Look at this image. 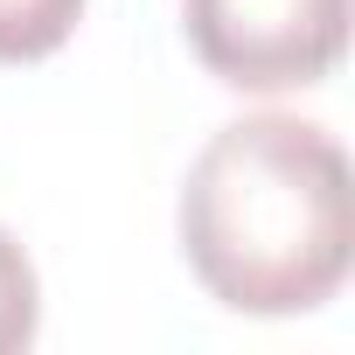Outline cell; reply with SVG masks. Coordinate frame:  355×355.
<instances>
[{"label": "cell", "mask_w": 355, "mask_h": 355, "mask_svg": "<svg viewBox=\"0 0 355 355\" xmlns=\"http://www.w3.org/2000/svg\"><path fill=\"white\" fill-rule=\"evenodd\" d=\"M84 21V0H0V63H42Z\"/></svg>", "instance_id": "obj_3"}, {"label": "cell", "mask_w": 355, "mask_h": 355, "mask_svg": "<svg viewBox=\"0 0 355 355\" xmlns=\"http://www.w3.org/2000/svg\"><path fill=\"white\" fill-rule=\"evenodd\" d=\"M182 28L216 84L279 98L334 77L348 49V0H182Z\"/></svg>", "instance_id": "obj_2"}, {"label": "cell", "mask_w": 355, "mask_h": 355, "mask_svg": "<svg viewBox=\"0 0 355 355\" xmlns=\"http://www.w3.org/2000/svg\"><path fill=\"white\" fill-rule=\"evenodd\" d=\"M196 286L251 320H293L341 293L355 265V174L327 125L244 112L202 139L174 202Z\"/></svg>", "instance_id": "obj_1"}, {"label": "cell", "mask_w": 355, "mask_h": 355, "mask_svg": "<svg viewBox=\"0 0 355 355\" xmlns=\"http://www.w3.org/2000/svg\"><path fill=\"white\" fill-rule=\"evenodd\" d=\"M35 320H42V279H35V258L21 251V237L0 223V355H15L35 341Z\"/></svg>", "instance_id": "obj_4"}]
</instances>
